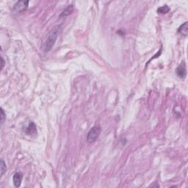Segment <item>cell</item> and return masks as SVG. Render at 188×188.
Segmentation results:
<instances>
[{
	"label": "cell",
	"instance_id": "277c9868",
	"mask_svg": "<svg viewBox=\"0 0 188 188\" xmlns=\"http://www.w3.org/2000/svg\"><path fill=\"white\" fill-rule=\"evenodd\" d=\"M176 73L177 74L180 79H185L187 76V71H186V65H185V62H182L181 64L178 66V68L176 69Z\"/></svg>",
	"mask_w": 188,
	"mask_h": 188
},
{
	"label": "cell",
	"instance_id": "7c38bea8",
	"mask_svg": "<svg viewBox=\"0 0 188 188\" xmlns=\"http://www.w3.org/2000/svg\"><path fill=\"white\" fill-rule=\"evenodd\" d=\"M1 62H2V63H1V69H3L4 68V65H5V61H4V59L3 57H1Z\"/></svg>",
	"mask_w": 188,
	"mask_h": 188
},
{
	"label": "cell",
	"instance_id": "9c48e42d",
	"mask_svg": "<svg viewBox=\"0 0 188 188\" xmlns=\"http://www.w3.org/2000/svg\"><path fill=\"white\" fill-rule=\"evenodd\" d=\"M169 11H170V8L168 6H167V5H164L163 7H160L157 9V12L161 14L168 13Z\"/></svg>",
	"mask_w": 188,
	"mask_h": 188
},
{
	"label": "cell",
	"instance_id": "3957f363",
	"mask_svg": "<svg viewBox=\"0 0 188 188\" xmlns=\"http://www.w3.org/2000/svg\"><path fill=\"white\" fill-rule=\"evenodd\" d=\"M28 4H29L28 1H19L13 5V12L16 14H19L21 13L24 12V10L27 8Z\"/></svg>",
	"mask_w": 188,
	"mask_h": 188
},
{
	"label": "cell",
	"instance_id": "ba28073f",
	"mask_svg": "<svg viewBox=\"0 0 188 188\" xmlns=\"http://www.w3.org/2000/svg\"><path fill=\"white\" fill-rule=\"evenodd\" d=\"M73 10H74V7H73V5H69V7H66V8L63 10V12L62 13V14L60 16L63 17V16H66V15H70V14L72 13V11H73Z\"/></svg>",
	"mask_w": 188,
	"mask_h": 188
},
{
	"label": "cell",
	"instance_id": "8992f818",
	"mask_svg": "<svg viewBox=\"0 0 188 188\" xmlns=\"http://www.w3.org/2000/svg\"><path fill=\"white\" fill-rule=\"evenodd\" d=\"M26 133L27 135H34L36 133V126L33 122H30L26 128Z\"/></svg>",
	"mask_w": 188,
	"mask_h": 188
},
{
	"label": "cell",
	"instance_id": "6da1fadb",
	"mask_svg": "<svg viewBox=\"0 0 188 188\" xmlns=\"http://www.w3.org/2000/svg\"><path fill=\"white\" fill-rule=\"evenodd\" d=\"M59 33H60V27H56L48 35L47 38H46L42 45V49L44 52H48L53 48L54 45L59 35Z\"/></svg>",
	"mask_w": 188,
	"mask_h": 188
},
{
	"label": "cell",
	"instance_id": "52a82bcc",
	"mask_svg": "<svg viewBox=\"0 0 188 188\" xmlns=\"http://www.w3.org/2000/svg\"><path fill=\"white\" fill-rule=\"evenodd\" d=\"M178 32L180 33V34H181L182 35H184V36L187 35V33H188V23L185 22V23H184L182 25L180 26V27L179 28V29H178Z\"/></svg>",
	"mask_w": 188,
	"mask_h": 188
},
{
	"label": "cell",
	"instance_id": "30bf717a",
	"mask_svg": "<svg viewBox=\"0 0 188 188\" xmlns=\"http://www.w3.org/2000/svg\"><path fill=\"white\" fill-rule=\"evenodd\" d=\"M0 171H1V174L0 176H2L4 175V173L7 171V166L6 164L4 162L3 159H1V163H0Z\"/></svg>",
	"mask_w": 188,
	"mask_h": 188
},
{
	"label": "cell",
	"instance_id": "5b68a950",
	"mask_svg": "<svg viewBox=\"0 0 188 188\" xmlns=\"http://www.w3.org/2000/svg\"><path fill=\"white\" fill-rule=\"evenodd\" d=\"M23 179V174L21 172H18V173H15L13 176V184L15 185V187H20L21 183V181H22Z\"/></svg>",
	"mask_w": 188,
	"mask_h": 188
},
{
	"label": "cell",
	"instance_id": "7a4b0ae2",
	"mask_svg": "<svg viewBox=\"0 0 188 188\" xmlns=\"http://www.w3.org/2000/svg\"><path fill=\"white\" fill-rule=\"evenodd\" d=\"M101 133V127L99 126H95L90 130L87 136V142L90 143H94L99 137V135Z\"/></svg>",
	"mask_w": 188,
	"mask_h": 188
},
{
	"label": "cell",
	"instance_id": "8fae6325",
	"mask_svg": "<svg viewBox=\"0 0 188 188\" xmlns=\"http://www.w3.org/2000/svg\"><path fill=\"white\" fill-rule=\"evenodd\" d=\"M5 118H6V115H5L3 109L1 108V123H2V124L4 123V121H5Z\"/></svg>",
	"mask_w": 188,
	"mask_h": 188
}]
</instances>
